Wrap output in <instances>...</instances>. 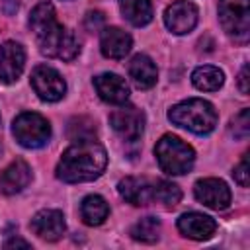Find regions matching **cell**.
Listing matches in <instances>:
<instances>
[{"label": "cell", "mask_w": 250, "mask_h": 250, "mask_svg": "<svg viewBox=\"0 0 250 250\" xmlns=\"http://www.w3.org/2000/svg\"><path fill=\"white\" fill-rule=\"evenodd\" d=\"M29 27L35 33L39 51L47 57L72 61L80 53V45L76 37L59 23L53 4L41 2L29 14Z\"/></svg>", "instance_id": "1"}, {"label": "cell", "mask_w": 250, "mask_h": 250, "mask_svg": "<svg viewBox=\"0 0 250 250\" xmlns=\"http://www.w3.org/2000/svg\"><path fill=\"white\" fill-rule=\"evenodd\" d=\"M107 164L105 148L94 141H74L61 156L57 164V178L66 184H80V182H92L102 176Z\"/></svg>", "instance_id": "2"}, {"label": "cell", "mask_w": 250, "mask_h": 250, "mask_svg": "<svg viewBox=\"0 0 250 250\" xmlns=\"http://www.w3.org/2000/svg\"><path fill=\"white\" fill-rule=\"evenodd\" d=\"M168 119L174 125L184 127L195 135H207L215 129L219 117H217V109L213 107V104L201 98H191V100L180 102L174 107H170Z\"/></svg>", "instance_id": "3"}, {"label": "cell", "mask_w": 250, "mask_h": 250, "mask_svg": "<svg viewBox=\"0 0 250 250\" xmlns=\"http://www.w3.org/2000/svg\"><path fill=\"white\" fill-rule=\"evenodd\" d=\"M154 154H156V160H158V166L162 168V172H166L170 176H180V174L189 172L193 166V160H195L193 148L174 135H164L156 143Z\"/></svg>", "instance_id": "4"}, {"label": "cell", "mask_w": 250, "mask_h": 250, "mask_svg": "<svg viewBox=\"0 0 250 250\" xmlns=\"http://www.w3.org/2000/svg\"><path fill=\"white\" fill-rule=\"evenodd\" d=\"M12 133L16 141L25 148H39L43 146L51 137V125L49 121L33 111L20 113L12 123Z\"/></svg>", "instance_id": "5"}, {"label": "cell", "mask_w": 250, "mask_h": 250, "mask_svg": "<svg viewBox=\"0 0 250 250\" xmlns=\"http://www.w3.org/2000/svg\"><path fill=\"white\" fill-rule=\"evenodd\" d=\"M219 20L229 37L244 43L250 33V0H219Z\"/></svg>", "instance_id": "6"}, {"label": "cell", "mask_w": 250, "mask_h": 250, "mask_svg": "<svg viewBox=\"0 0 250 250\" xmlns=\"http://www.w3.org/2000/svg\"><path fill=\"white\" fill-rule=\"evenodd\" d=\"M31 86L43 102H59L66 92V84L62 76L53 66H47V64H39L33 68Z\"/></svg>", "instance_id": "7"}, {"label": "cell", "mask_w": 250, "mask_h": 250, "mask_svg": "<svg viewBox=\"0 0 250 250\" xmlns=\"http://www.w3.org/2000/svg\"><path fill=\"white\" fill-rule=\"evenodd\" d=\"M109 125L125 141H137L145 129V115L133 105H123L109 115Z\"/></svg>", "instance_id": "8"}, {"label": "cell", "mask_w": 250, "mask_h": 250, "mask_svg": "<svg viewBox=\"0 0 250 250\" xmlns=\"http://www.w3.org/2000/svg\"><path fill=\"white\" fill-rule=\"evenodd\" d=\"M193 193L197 201L211 209H227L230 203V189L229 186L219 178H203L197 180L193 186Z\"/></svg>", "instance_id": "9"}, {"label": "cell", "mask_w": 250, "mask_h": 250, "mask_svg": "<svg viewBox=\"0 0 250 250\" xmlns=\"http://www.w3.org/2000/svg\"><path fill=\"white\" fill-rule=\"evenodd\" d=\"M164 23L176 35L189 33L197 23V8H195V4H191L188 0L172 2L164 12Z\"/></svg>", "instance_id": "10"}, {"label": "cell", "mask_w": 250, "mask_h": 250, "mask_svg": "<svg viewBox=\"0 0 250 250\" xmlns=\"http://www.w3.org/2000/svg\"><path fill=\"white\" fill-rule=\"evenodd\" d=\"M29 229L41 240L55 242V240H59L64 234L66 223H64V217H62L61 211H57V209H43V211L35 213V217L29 223Z\"/></svg>", "instance_id": "11"}, {"label": "cell", "mask_w": 250, "mask_h": 250, "mask_svg": "<svg viewBox=\"0 0 250 250\" xmlns=\"http://www.w3.org/2000/svg\"><path fill=\"white\" fill-rule=\"evenodd\" d=\"M23 64H25L23 47L16 41H6L0 47V80L4 84L16 82L23 72Z\"/></svg>", "instance_id": "12"}, {"label": "cell", "mask_w": 250, "mask_h": 250, "mask_svg": "<svg viewBox=\"0 0 250 250\" xmlns=\"http://www.w3.org/2000/svg\"><path fill=\"white\" fill-rule=\"evenodd\" d=\"M94 86H96L98 96L104 102H107V104L123 105L129 100V86H127V82L121 76L113 74V72L98 74L94 78Z\"/></svg>", "instance_id": "13"}, {"label": "cell", "mask_w": 250, "mask_h": 250, "mask_svg": "<svg viewBox=\"0 0 250 250\" xmlns=\"http://www.w3.org/2000/svg\"><path fill=\"white\" fill-rule=\"evenodd\" d=\"M178 230L188 236V238H193V240H207L213 236V232L217 230V223L209 217V215H203V213H184L180 219H178Z\"/></svg>", "instance_id": "14"}, {"label": "cell", "mask_w": 250, "mask_h": 250, "mask_svg": "<svg viewBox=\"0 0 250 250\" xmlns=\"http://www.w3.org/2000/svg\"><path fill=\"white\" fill-rule=\"evenodd\" d=\"M133 39L119 27H104L100 35V49L107 59H123L131 51Z\"/></svg>", "instance_id": "15"}, {"label": "cell", "mask_w": 250, "mask_h": 250, "mask_svg": "<svg viewBox=\"0 0 250 250\" xmlns=\"http://www.w3.org/2000/svg\"><path fill=\"white\" fill-rule=\"evenodd\" d=\"M31 182V168L25 160H14L4 172L0 174V191L6 195H14L27 188Z\"/></svg>", "instance_id": "16"}, {"label": "cell", "mask_w": 250, "mask_h": 250, "mask_svg": "<svg viewBox=\"0 0 250 250\" xmlns=\"http://www.w3.org/2000/svg\"><path fill=\"white\" fill-rule=\"evenodd\" d=\"M117 189L125 201L131 205H148L152 201V182L146 178H135L127 176L117 184Z\"/></svg>", "instance_id": "17"}, {"label": "cell", "mask_w": 250, "mask_h": 250, "mask_svg": "<svg viewBox=\"0 0 250 250\" xmlns=\"http://www.w3.org/2000/svg\"><path fill=\"white\" fill-rule=\"evenodd\" d=\"M129 76L141 90H148L156 84V66L150 57L135 55L129 62Z\"/></svg>", "instance_id": "18"}, {"label": "cell", "mask_w": 250, "mask_h": 250, "mask_svg": "<svg viewBox=\"0 0 250 250\" xmlns=\"http://www.w3.org/2000/svg\"><path fill=\"white\" fill-rule=\"evenodd\" d=\"M109 215V205L102 195H88L80 203V217L86 225L98 227L102 225Z\"/></svg>", "instance_id": "19"}, {"label": "cell", "mask_w": 250, "mask_h": 250, "mask_svg": "<svg viewBox=\"0 0 250 250\" xmlns=\"http://www.w3.org/2000/svg\"><path fill=\"white\" fill-rule=\"evenodd\" d=\"M117 2H119V10H121L123 18L131 25L143 27L152 20L150 0H117Z\"/></svg>", "instance_id": "20"}, {"label": "cell", "mask_w": 250, "mask_h": 250, "mask_svg": "<svg viewBox=\"0 0 250 250\" xmlns=\"http://www.w3.org/2000/svg\"><path fill=\"white\" fill-rule=\"evenodd\" d=\"M191 82L197 90H203V92H215L223 86L225 82V74L221 68L217 66H211V64H203V66H197L193 72H191Z\"/></svg>", "instance_id": "21"}, {"label": "cell", "mask_w": 250, "mask_h": 250, "mask_svg": "<svg viewBox=\"0 0 250 250\" xmlns=\"http://www.w3.org/2000/svg\"><path fill=\"white\" fill-rule=\"evenodd\" d=\"M180 199H182V191L176 184L166 182V180L152 182V201L160 203L166 209H172L180 203Z\"/></svg>", "instance_id": "22"}, {"label": "cell", "mask_w": 250, "mask_h": 250, "mask_svg": "<svg viewBox=\"0 0 250 250\" xmlns=\"http://www.w3.org/2000/svg\"><path fill=\"white\" fill-rule=\"evenodd\" d=\"M158 234H160V221L156 217H145L139 223H135L131 229V236L141 242H154L158 240Z\"/></svg>", "instance_id": "23"}, {"label": "cell", "mask_w": 250, "mask_h": 250, "mask_svg": "<svg viewBox=\"0 0 250 250\" xmlns=\"http://www.w3.org/2000/svg\"><path fill=\"white\" fill-rule=\"evenodd\" d=\"M96 125L88 117H74L68 123V137L72 141H84V139H94Z\"/></svg>", "instance_id": "24"}, {"label": "cell", "mask_w": 250, "mask_h": 250, "mask_svg": "<svg viewBox=\"0 0 250 250\" xmlns=\"http://www.w3.org/2000/svg\"><path fill=\"white\" fill-rule=\"evenodd\" d=\"M248 133H250V111L242 109L230 121V135L238 141H244L248 137Z\"/></svg>", "instance_id": "25"}, {"label": "cell", "mask_w": 250, "mask_h": 250, "mask_svg": "<svg viewBox=\"0 0 250 250\" xmlns=\"http://www.w3.org/2000/svg\"><path fill=\"white\" fill-rule=\"evenodd\" d=\"M232 176H234V180L242 186V188H248V184H250V172H248V154H244L242 156V160L238 162V166L234 168V172H232Z\"/></svg>", "instance_id": "26"}, {"label": "cell", "mask_w": 250, "mask_h": 250, "mask_svg": "<svg viewBox=\"0 0 250 250\" xmlns=\"http://www.w3.org/2000/svg\"><path fill=\"white\" fill-rule=\"evenodd\" d=\"M84 23H86V27L90 31H96V29H100L104 25V14L102 12H88Z\"/></svg>", "instance_id": "27"}, {"label": "cell", "mask_w": 250, "mask_h": 250, "mask_svg": "<svg viewBox=\"0 0 250 250\" xmlns=\"http://www.w3.org/2000/svg\"><path fill=\"white\" fill-rule=\"evenodd\" d=\"M238 86H240L242 94H248V64H244L238 74Z\"/></svg>", "instance_id": "28"}, {"label": "cell", "mask_w": 250, "mask_h": 250, "mask_svg": "<svg viewBox=\"0 0 250 250\" xmlns=\"http://www.w3.org/2000/svg\"><path fill=\"white\" fill-rule=\"evenodd\" d=\"M29 246L31 244L25 242V240H21V238H10V240L4 242V248H29Z\"/></svg>", "instance_id": "29"}, {"label": "cell", "mask_w": 250, "mask_h": 250, "mask_svg": "<svg viewBox=\"0 0 250 250\" xmlns=\"http://www.w3.org/2000/svg\"><path fill=\"white\" fill-rule=\"evenodd\" d=\"M2 8H4V12L8 16H12L18 10V0H2Z\"/></svg>", "instance_id": "30"}, {"label": "cell", "mask_w": 250, "mask_h": 250, "mask_svg": "<svg viewBox=\"0 0 250 250\" xmlns=\"http://www.w3.org/2000/svg\"><path fill=\"white\" fill-rule=\"evenodd\" d=\"M0 150H2V146H0Z\"/></svg>", "instance_id": "31"}]
</instances>
